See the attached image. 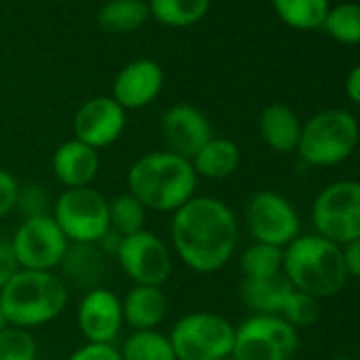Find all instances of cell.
Masks as SVG:
<instances>
[{"instance_id":"6da1fadb","label":"cell","mask_w":360,"mask_h":360,"mask_svg":"<svg viewBox=\"0 0 360 360\" xmlns=\"http://www.w3.org/2000/svg\"><path fill=\"white\" fill-rule=\"evenodd\" d=\"M172 246L176 257L198 274L223 269L240 240L233 210L217 198H191L172 214Z\"/></svg>"},{"instance_id":"7a4b0ae2","label":"cell","mask_w":360,"mask_h":360,"mask_svg":"<svg viewBox=\"0 0 360 360\" xmlns=\"http://www.w3.org/2000/svg\"><path fill=\"white\" fill-rule=\"evenodd\" d=\"M198 174L189 159L169 150L138 157L127 172V193L146 210L176 212L195 198Z\"/></svg>"},{"instance_id":"3957f363","label":"cell","mask_w":360,"mask_h":360,"mask_svg":"<svg viewBox=\"0 0 360 360\" xmlns=\"http://www.w3.org/2000/svg\"><path fill=\"white\" fill-rule=\"evenodd\" d=\"M68 295L62 276L20 269L0 290V307L11 326L32 330L56 320L66 309Z\"/></svg>"},{"instance_id":"277c9868","label":"cell","mask_w":360,"mask_h":360,"mask_svg":"<svg viewBox=\"0 0 360 360\" xmlns=\"http://www.w3.org/2000/svg\"><path fill=\"white\" fill-rule=\"evenodd\" d=\"M282 274L295 290L318 301L337 295L347 280L341 246L318 233L299 236L284 248Z\"/></svg>"},{"instance_id":"5b68a950","label":"cell","mask_w":360,"mask_h":360,"mask_svg":"<svg viewBox=\"0 0 360 360\" xmlns=\"http://www.w3.org/2000/svg\"><path fill=\"white\" fill-rule=\"evenodd\" d=\"M360 138L358 121L343 108H330L314 115L301 125L297 150L314 167H333L349 159Z\"/></svg>"},{"instance_id":"8992f818","label":"cell","mask_w":360,"mask_h":360,"mask_svg":"<svg viewBox=\"0 0 360 360\" xmlns=\"http://www.w3.org/2000/svg\"><path fill=\"white\" fill-rule=\"evenodd\" d=\"M236 326L212 311H191L178 318L169 333L176 360H225L233 354Z\"/></svg>"},{"instance_id":"52a82bcc","label":"cell","mask_w":360,"mask_h":360,"mask_svg":"<svg viewBox=\"0 0 360 360\" xmlns=\"http://www.w3.org/2000/svg\"><path fill=\"white\" fill-rule=\"evenodd\" d=\"M311 223L318 236L345 246L360 238V183L337 180L324 187L311 206Z\"/></svg>"},{"instance_id":"ba28073f","label":"cell","mask_w":360,"mask_h":360,"mask_svg":"<svg viewBox=\"0 0 360 360\" xmlns=\"http://www.w3.org/2000/svg\"><path fill=\"white\" fill-rule=\"evenodd\" d=\"M51 217L70 244H100L110 231L108 200L91 187L60 193Z\"/></svg>"},{"instance_id":"9c48e42d","label":"cell","mask_w":360,"mask_h":360,"mask_svg":"<svg viewBox=\"0 0 360 360\" xmlns=\"http://www.w3.org/2000/svg\"><path fill=\"white\" fill-rule=\"evenodd\" d=\"M299 347V330L280 316L252 314L236 326L233 360H290Z\"/></svg>"},{"instance_id":"30bf717a","label":"cell","mask_w":360,"mask_h":360,"mask_svg":"<svg viewBox=\"0 0 360 360\" xmlns=\"http://www.w3.org/2000/svg\"><path fill=\"white\" fill-rule=\"evenodd\" d=\"M70 242L51 214L30 217L11 238V248L20 269L53 271L60 267Z\"/></svg>"},{"instance_id":"8fae6325","label":"cell","mask_w":360,"mask_h":360,"mask_svg":"<svg viewBox=\"0 0 360 360\" xmlns=\"http://www.w3.org/2000/svg\"><path fill=\"white\" fill-rule=\"evenodd\" d=\"M115 255L134 286H161L172 274V252L167 244L146 229L121 238Z\"/></svg>"},{"instance_id":"7c38bea8","label":"cell","mask_w":360,"mask_h":360,"mask_svg":"<svg viewBox=\"0 0 360 360\" xmlns=\"http://www.w3.org/2000/svg\"><path fill=\"white\" fill-rule=\"evenodd\" d=\"M246 225L255 242L286 248L299 238V214L295 206L280 193L259 191L246 204Z\"/></svg>"},{"instance_id":"4fadbf2b","label":"cell","mask_w":360,"mask_h":360,"mask_svg":"<svg viewBox=\"0 0 360 360\" xmlns=\"http://www.w3.org/2000/svg\"><path fill=\"white\" fill-rule=\"evenodd\" d=\"M161 136L169 153L189 161L214 138L208 117L191 104H176L163 112Z\"/></svg>"},{"instance_id":"5bb4252c","label":"cell","mask_w":360,"mask_h":360,"mask_svg":"<svg viewBox=\"0 0 360 360\" xmlns=\"http://www.w3.org/2000/svg\"><path fill=\"white\" fill-rule=\"evenodd\" d=\"M75 138L96 150L115 144L125 129V110L110 98L100 96L87 100L72 121Z\"/></svg>"},{"instance_id":"9a60e30c","label":"cell","mask_w":360,"mask_h":360,"mask_svg":"<svg viewBox=\"0 0 360 360\" xmlns=\"http://www.w3.org/2000/svg\"><path fill=\"white\" fill-rule=\"evenodd\" d=\"M77 324L87 343H112L123 326L121 299L104 286L87 290L77 309Z\"/></svg>"},{"instance_id":"2e32d148","label":"cell","mask_w":360,"mask_h":360,"mask_svg":"<svg viewBox=\"0 0 360 360\" xmlns=\"http://www.w3.org/2000/svg\"><path fill=\"white\" fill-rule=\"evenodd\" d=\"M163 87V70L153 60H136L127 64L112 83V100L123 110L148 106Z\"/></svg>"},{"instance_id":"e0dca14e","label":"cell","mask_w":360,"mask_h":360,"mask_svg":"<svg viewBox=\"0 0 360 360\" xmlns=\"http://www.w3.org/2000/svg\"><path fill=\"white\" fill-rule=\"evenodd\" d=\"M51 167L58 183H62L66 189L91 187L100 169V155L96 148L72 138L58 146L51 159Z\"/></svg>"},{"instance_id":"ac0fdd59","label":"cell","mask_w":360,"mask_h":360,"mask_svg":"<svg viewBox=\"0 0 360 360\" xmlns=\"http://www.w3.org/2000/svg\"><path fill=\"white\" fill-rule=\"evenodd\" d=\"M62 280L68 286L94 290L106 276V252L100 244H70L62 263Z\"/></svg>"},{"instance_id":"d6986e66","label":"cell","mask_w":360,"mask_h":360,"mask_svg":"<svg viewBox=\"0 0 360 360\" xmlns=\"http://www.w3.org/2000/svg\"><path fill=\"white\" fill-rule=\"evenodd\" d=\"M121 311L123 324L134 330H155L167 314V299L161 286H134L123 297Z\"/></svg>"},{"instance_id":"ffe728a7","label":"cell","mask_w":360,"mask_h":360,"mask_svg":"<svg viewBox=\"0 0 360 360\" xmlns=\"http://www.w3.org/2000/svg\"><path fill=\"white\" fill-rule=\"evenodd\" d=\"M259 131L263 142L276 153H290L299 144L301 121L286 104H269L259 119Z\"/></svg>"},{"instance_id":"44dd1931","label":"cell","mask_w":360,"mask_h":360,"mask_svg":"<svg viewBox=\"0 0 360 360\" xmlns=\"http://www.w3.org/2000/svg\"><path fill=\"white\" fill-rule=\"evenodd\" d=\"M242 163L240 146L229 138H212L202 150L191 159V165L198 174V178L208 180H223L238 172Z\"/></svg>"},{"instance_id":"7402d4cb","label":"cell","mask_w":360,"mask_h":360,"mask_svg":"<svg viewBox=\"0 0 360 360\" xmlns=\"http://www.w3.org/2000/svg\"><path fill=\"white\" fill-rule=\"evenodd\" d=\"M292 290L295 288L290 286V282L284 278V274H280L267 280H244L240 288V297L255 314L280 316Z\"/></svg>"},{"instance_id":"603a6c76","label":"cell","mask_w":360,"mask_h":360,"mask_svg":"<svg viewBox=\"0 0 360 360\" xmlns=\"http://www.w3.org/2000/svg\"><path fill=\"white\" fill-rule=\"evenodd\" d=\"M148 15L144 0H110L98 11V26L110 34H127L138 30Z\"/></svg>"},{"instance_id":"cb8c5ba5","label":"cell","mask_w":360,"mask_h":360,"mask_svg":"<svg viewBox=\"0 0 360 360\" xmlns=\"http://www.w3.org/2000/svg\"><path fill=\"white\" fill-rule=\"evenodd\" d=\"M210 0H150L148 13L163 26L185 28L206 18Z\"/></svg>"},{"instance_id":"d4e9b609","label":"cell","mask_w":360,"mask_h":360,"mask_svg":"<svg viewBox=\"0 0 360 360\" xmlns=\"http://www.w3.org/2000/svg\"><path fill=\"white\" fill-rule=\"evenodd\" d=\"M278 18L297 30L322 28L328 13V0H271Z\"/></svg>"},{"instance_id":"484cf974","label":"cell","mask_w":360,"mask_h":360,"mask_svg":"<svg viewBox=\"0 0 360 360\" xmlns=\"http://www.w3.org/2000/svg\"><path fill=\"white\" fill-rule=\"evenodd\" d=\"M123 360H176L169 337L155 330H134L121 347Z\"/></svg>"},{"instance_id":"4316f807","label":"cell","mask_w":360,"mask_h":360,"mask_svg":"<svg viewBox=\"0 0 360 360\" xmlns=\"http://www.w3.org/2000/svg\"><path fill=\"white\" fill-rule=\"evenodd\" d=\"M282 259H284V248L255 242L250 248L244 250V255L240 259L244 280H267V278L280 276Z\"/></svg>"},{"instance_id":"83f0119b","label":"cell","mask_w":360,"mask_h":360,"mask_svg":"<svg viewBox=\"0 0 360 360\" xmlns=\"http://www.w3.org/2000/svg\"><path fill=\"white\" fill-rule=\"evenodd\" d=\"M146 208L131 195L123 193L108 202V223L117 238H127L144 229Z\"/></svg>"},{"instance_id":"f1b7e54d","label":"cell","mask_w":360,"mask_h":360,"mask_svg":"<svg viewBox=\"0 0 360 360\" xmlns=\"http://www.w3.org/2000/svg\"><path fill=\"white\" fill-rule=\"evenodd\" d=\"M322 28L343 45H358L360 43V5L343 3L328 9Z\"/></svg>"},{"instance_id":"f546056e","label":"cell","mask_w":360,"mask_h":360,"mask_svg":"<svg viewBox=\"0 0 360 360\" xmlns=\"http://www.w3.org/2000/svg\"><path fill=\"white\" fill-rule=\"evenodd\" d=\"M39 345L30 330L7 326L0 333V360H37Z\"/></svg>"},{"instance_id":"4dcf8cb0","label":"cell","mask_w":360,"mask_h":360,"mask_svg":"<svg viewBox=\"0 0 360 360\" xmlns=\"http://www.w3.org/2000/svg\"><path fill=\"white\" fill-rule=\"evenodd\" d=\"M320 316V307H318V299L301 292V290H292L280 311V318H284L288 324H292L297 330L301 326H309L318 320Z\"/></svg>"},{"instance_id":"1f68e13d","label":"cell","mask_w":360,"mask_h":360,"mask_svg":"<svg viewBox=\"0 0 360 360\" xmlns=\"http://www.w3.org/2000/svg\"><path fill=\"white\" fill-rule=\"evenodd\" d=\"M26 219L30 217H41V214H49V193L45 187L41 185H26L20 187V195H18V206Z\"/></svg>"},{"instance_id":"d6a6232c","label":"cell","mask_w":360,"mask_h":360,"mask_svg":"<svg viewBox=\"0 0 360 360\" xmlns=\"http://www.w3.org/2000/svg\"><path fill=\"white\" fill-rule=\"evenodd\" d=\"M20 187L22 185L11 172L0 169V219H5L11 210H15Z\"/></svg>"},{"instance_id":"836d02e7","label":"cell","mask_w":360,"mask_h":360,"mask_svg":"<svg viewBox=\"0 0 360 360\" xmlns=\"http://www.w3.org/2000/svg\"><path fill=\"white\" fill-rule=\"evenodd\" d=\"M66 360H123L112 343H85L75 349Z\"/></svg>"},{"instance_id":"e575fe53","label":"cell","mask_w":360,"mask_h":360,"mask_svg":"<svg viewBox=\"0 0 360 360\" xmlns=\"http://www.w3.org/2000/svg\"><path fill=\"white\" fill-rule=\"evenodd\" d=\"M20 271V265L15 261L13 248H11V240L0 236V290L5 288V284Z\"/></svg>"},{"instance_id":"d590c367","label":"cell","mask_w":360,"mask_h":360,"mask_svg":"<svg viewBox=\"0 0 360 360\" xmlns=\"http://www.w3.org/2000/svg\"><path fill=\"white\" fill-rule=\"evenodd\" d=\"M341 255H343V265H345L347 278L360 280V238L341 246Z\"/></svg>"},{"instance_id":"8d00e7d4","label":"cell","mask_w":360,"mask_h":360,"mask_svg":"<svg viewBox=\"0 0 360 360\" xmlns=\"http://www.w3.org/2000/svg\"><path fill=\"white\" fill-rule=\"evenodd\" d=\"M345 91L352 102L360 104V64L349 70V75L345 79Z\"/></svg>"},{"instance_id":"74e56055","label":"cell","mask_w":360,"mask_h":360,"mask_svg":"<svg viewBox=\"0 0 360 360\" xmlns=\"http://www.w3.org/2000/svg\"><path fill=\"white\" fill-rule=\"evenodd\" d=\"M7 326H11V324H9V320H7V316L3 314V307H0V333H3V330H5Z\"/></svg>"},{"instance_id":"f35d334b","label":"cell","mask_w":360,"mask_h":360,"mask_svg":"<svg viewBox=\"0 0 360 360\" xmlns=\"http://www.w3.org/2000/svg\"><path fill=\"white\" fill-rule=\"evenodd\" d=\"M328 360H352L349 356H333V358H328Z\"/></svg>"},{"instance_id":"ab89813d","label":"cell","mask_w":360,"mask_h":360,"mask_svg":"<svg viewBox=\"0 0 360 360\" xmlns=\"http://www.w3.org/2000/svg\"><path fill=\"white\" fill-rule=\"evenodd\" d=\"M225 360H233V358H225Z\"/></svg>"}]
</instances>
